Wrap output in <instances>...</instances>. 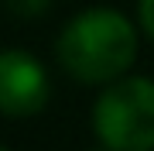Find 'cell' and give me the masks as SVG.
Returning a JSON list of instances; mask_svg holds the SVG:
<instances>
[{
    "instance_id": "obj_2",
    "label": "cell",
    "mask_w": 154,
    "mask_h": 151,
    "mask_svg": "<svg viewBox=\"0 0 154 151\" xmlns=\"http://www.w3.org/2000/svg\"><path fill=\"white\" fill-rule=\"evenodd\" d=\"M93 131L103 148L154 151V79H113L93 106Z\"/></svg>"
},
{
    "instance_id": "obj_1",
    "label": "cell",
    "mask_w": 154,
    "mask_h": 151,
    "mask_svg": "<svg viewBox=\"0 0 154 151\" xmlns=\"http://www.w3.org/2000/svg\"><path fill=\"white\" fill-rule=\"evenodd\" d=\"M55 58L75 83H113L137 58V31L120 11L89 7L62 28L55 41Z\"/></svg>"
},
{
    "instance_id": "obj_6",
    "label": "cell",
    "mask_w": 154,
    "mask_h": 151,
    "mask_svg": "<svg viewBox=\"0 0 154 151\" xmlns=\"http://www.w3.org/2000/svg\"><path fill=\"white\" fill-rule=\"evenodd\" d=\"M106 151H113V148H106Z\"/></svg>"
},
{
    "instance_id": "obj_4",
    "label": "cell",
    "mask_w": 154,
    "mask_h": 151,
    "mask_svg": "<svg viewBox=\"0 0 154 151\" xmlns=\"http://www.w3.org/2000/svg\"><path fill=\"white\" fill-rule=\"evenodd\" d=\"M4 7L17 17H41L51 7V0H4Z\"/></svg>"
},
{
    "instance_id": "obj_3",
    "label": "cell",
    "mask_w": 154,
    "mask_h": 151,
    "mask_svg": "<svg viewBox=\"0 0 154 151\" xmlns=\"http://www.w3.org/2000/svg\"><path fill=\"white\" fill-rule=\"evenodd\" d=\"M51 96L48 72L31 52L4 48L0 52V113L11 120L34 117Z\"/></svg>"
},
{
    "instance_id": "obj_5",
    "label": "cell",
    "mask_w": 154,
    "mask_h": 151,
    "mask_svg": "<svg viewBox=\"0 0 154 151\" xmlns=\"http://www.w3.org/2000/svg\"><path fill=\"white\" fill-rule=\"evenodd\" d=\"M137 17H140L144 34L154 41V0H137Z\"/></svg>"
},
{
    "instance_id": "obj_7",
    "label": "cell",
    "mask_w": 154,
    "mask_h": 151,
    "mask_svg": "<svg viewBox=\"0 0 154 151\" xmlns=\"http://www.w3.org/2000/svg\"><path fill=\"white\" fill-rule=\"evenodd\" d=\"M0 151H7V148H0Z\"/></svg>"
}]
</instances>
